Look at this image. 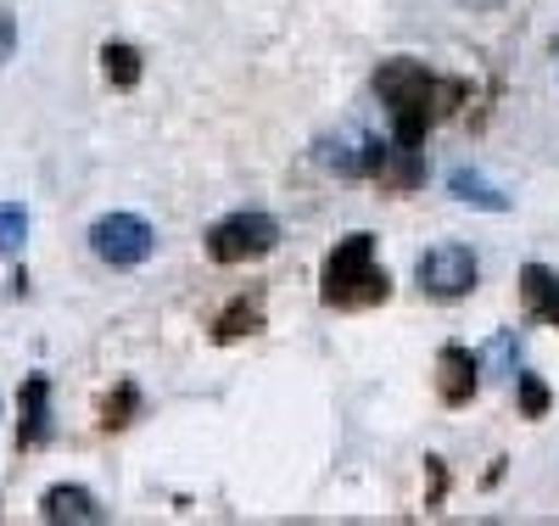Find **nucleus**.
Here are the masks:
<instances>
[{"label":"nucleus","mask_w":559,"mask_h":526,"mask_svg":"<svg viewBox=\"0 0 559 526\" xmlns=\"http://www.w3.org/2000/svg\"><path fill=\"white\" fill-rule=\"evenodd\" d=\"M12 45H17V17L0 7V62H12Z\"/></svg>","instance_id":"17"},{"label":"nucleus","mask_w":559,"mask_h":526,"mask_svg":"<svg viewBox=\"0 0 559 526\" xmlns=\"http://www.w3.org/2000/svg\"><path fill=\"white\" fill-rule=\"evenodd\" d=\"M39 515L45 521H102V504H96V493H84V488H51L39 499Z\"/></svg>","instance_id":"11"},{"label":"nucleus","mask_w":559,"mask_h":526,"mask_svg":"<svg viewBox=\"0 0 559 526\" xmlns=\"http://www.w3.org/2000/svg\"><path fill=\"white\" fill-rule=\"evenodd\" d=\"M45 404H51V381L28 375L23 381V425H17V443L23 448H39L45 437H51V409H45Z\"/></svg>","instance_id":"9"},{"label":"nucleus","mask_w":559,"mask_h":526,"mask_svg":"<svg viewBox=\"0 0 559 526\" xmlns=\"http://www.w3.org/2000/svg\"><path fill=\"white\" fill-rule=\"evenodd\" d=\"M448 190H453L459 202H471V208H487V213H503V208H509V197H503L498 185H487V179H481L476 168H453V174H448Z\"/></svg>","instance_id":"12"},{"label":"nucleus","mask_w":559,"mask_h":526,"mask_svg":"<svg viewBox=\"0 0 559 526\" xmlns=\"http://www.w3.org/2000/svg\"><path fill=\"white\" fill-rule=\"evenodd\" d=\"M414 280H419V292H426V297H437V303H459V297H471V292H476L481 264H476L471 247L442 242V247H431V253H419Z\"/></svg>","instance_id":"4"},{"label":"nucleus","mask_w":559,"mask_h":526,"mask_svg":"<svg viewBox=\"0 0 559 526\" xmlns=\"http://www.w3.org/2000/svg\"><path fill=\"white\" fill-rule=\"evenodd\" d=\"M152 247H157V235H152V224L140 213H107V219L90 224V253H96L102 264H112V269L146 264Z\"/></svg>","instance_id":"5"},{"label":"nucleus","mask_w":559,"mask_h":526,"mask_svg":"<svg viewBox=\"0 0 559 526\" xmlns=\"http://www.w3.org/2000/svg\"><path fill=\"white\" fill-rule=\"evenodd\" d=\"M102 73H107L112 90H134L140 84V51H134V45H123V39L102 45Z\"/></svg>","instance_id":"13"},{"label":"nucleus","mask_w":559,"mask_h":526,"mask_svg":"<svg viewBox=\"0 0 559 526\" xmlns=\"http://www.w3.org/2000/svg\"><path fill=\"white\" fill-rule=\"evenodd\" d=\"M376 95L392 118V140L403 147H426V135L464 102V84L459 79H437L426 62L414 57H392L376 68Z\"/></svg>","instance_id":"1"},{"label":"nucleus","mask_w":559,"mask_h":526,"mask_svg":"<svg viewBox=\"0 0 559 526\" xmlns=\"http://www.w3.org/2000/svg\"><path fill=\"white\" fill-rule=\"evenodd\" d=\"M521 303H526V319L559 330V274L548 264H526L521 269Z\"/></svg>","instance_id":"8"},{"label":"nucleus","mask_w":559,"mask_h":526,"mask_svg":"<svg viewBox=\"0 0 559 526\" xmlns=\"http://www.w3.org/2000/svg\"><path fill=\"white\" fill-rule=\"evenodd\" d=\"M459 7H471V12H492V7H503V0H459Z\"/></svg>","instance_id":"18"},{"label":"nucleus","mask_w":559,"mask_h":526,"mask_svg":"<svg viewBox=\"0 0 559 526\" xmlns=\"http://www.w3.org/2000/svg\"><path fill=\"white\" fill-rule=\"evenodd\" d=\"M140 409V393L129 387V381H123V387L102 404V432H123V425H129V414Z\"/></svg>","instance_id":"14"},{"label":"nucleus","mask_w":559,"mask_h":526,"mask_svg":"<svg viewBox=\"0 0 559 526\" xmlns=\"http://www.w3.org/2000/svg\"><path fill=\"white\" fill-rule=\"evenodd\" d=\"M358 174H369L381 190H397V197H408V190L426 185V157H419V147H403V140H369V147L358 152Z\"/></svg>","instance_id":"6"},{"label":"nucleus","mask_w":559,"mask_h":526,"mask_svg":"<svg viewBox=\"0 0 559 526\" xmlns=\"http://www.w3.org/2000/svg\"><path fill=\"white\" fill-rule=\"evenodd\" d=\"M476 387H481V364L464 353L459 342H448L442 353H437V398L448 404V409H464L476 398Z\"/></svg>","instance_id":"7"},{"label":"nucleus","mask_w":559,"mask_h":526,"mask_svg":"<svg viewBox=\"0 0 559 526\" xmlns=\"http://www.w3.org/2000/svg\"><path fill=\"white\" fill-rule=\"evenodd\" d=\"M274 247H280V224L269 213H258V208H241V213H229V219H218L207 230V258L224 264V269L229 264H258Z\"/></svg>","instance_id":"3"},{"label":"nucleus","mask_w":559,"mask_h":526,"mask_svg":"<svg viewBox=\"0 0 559 526\" xmlns=\"http://www.w3.org/2000/svg\"><path fill=\"white\" fill-rule=\"evenodd\" d=\"M521 409H526V420H543V409H548V387L537 375H521Z\"/></svg>","instance_id":"16"},{"label":"nucleus","mask_w":559,"mask_h":526,"mask_svg":"<svg viewBox=\"0 0 559 526\" xmlns=\"http://www.w3.org/2000/svg\"><path fill=\"white\" fill-rule=\"evenodd\" d=\"M263 330V297H236V303H224L218 319H213V342L229 348V342H241V337H258Z\"/></svg>","instance_id":"10"},{"label":"nucleus","mask_w":559,"mask_h":526,"mask_svg":"<svg viewBox=\"0 0 559 526\" xmlns=\"http://www.w3.org/2000/svg\"><path fill=\"white\" fill-rule=\"evenodd\" d=\"M392 297V274L376 264V235L353 230L347 242L331 247L319 269V303L324 308H381Z\"/></svg>","instance_id":"2"},{"label":"nucleus","mask_w":559,"mask_h":526,"mask_svg":"<svg viewBox=\"0 0 559 526\" xmlns=\"http://www.w3.org/2000/svg\"><path fill=\"white\" fill-rule=\"evenodd\" d=\"M23 235H28V213H23V208H0V258L17 253Z\"/></svg>","instance_id":"15"}]
</instances>
